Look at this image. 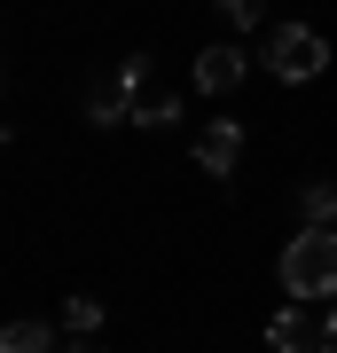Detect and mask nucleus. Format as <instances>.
Masks as SVG:
<instances>
[{"label":"nucleus","instance_id":"f257e3e1","mask_svg":"<svg viewBox=\"0 0 337 353\" xmlns=\"http://www.w3.org/2000/svg\"><path fill=\"white\" fill-rule=\"evenodd\" d=\"M283 290L290 299H337V228H298L283 243Z\"/></svg>","mask_w":337,"mask_h":353},{"label":"nucleus","instance_id":"f03ea898","mask_svg":"<svg viewBox=\"0 0 337 353\" xmlns=\"http://www.w3.org/2000/svg\"><path fill=\"white\" fill-rule=\"evenodd\" d=\"M259 63L275 71V79H290V87H306V79H322L329 48H322V32H314V24H275V39H267Z\"/></svg>","mask_w":337,"mask_h":353},{"label":"nucleus","instance_id":"7ed1b4c3","mask_svg":"<svg viewBox=\"0 0 337 353\" xmlns=\"http://www.w3.org/2000/svg\"><path fill=\"white\" fill-rule=\"evenodd\" d=\"M243 71H251V55H243V48H204L188 79H196L204 94H236V87H243Z\"/></svg>","mask_w":337,"mask_h":353},{"label":"nucleus","instance_id":"20e7f679","mask_svg":"<svg viewBox=\"0 0 337 353\" xmlns=\"http://www.w3.org/2000/svg\"><path fill=\"white\" fill-rule=\"evenodd\" d=\"M236 157H243V126H236V118H212V134L196 141V165H204L212 181H227V173H236Z\"/></svg>","mask_w":337,"mask_h":353},{"label":"nucleus","instance_id":"39448f33","mask_svg":"<svg viewBox=\"0 0 337 353\" xmlns=\"http://www.w3.org/2000/svg\"><path fill=\"white\" fill-rule=\"evenodd\" d=\"M125 118H134V87H125V79L87 87V126H125Z\"/></svg>","mask_w":337,"mask_h":353},{"label":"nucleus","instance_id":"423d86ee","mask_svg":"<svg viewBox=\"0 0 337 353\" xmlns=\"http://www.w3.org/2000/svg\"><path fill=\"white\" fill-rule=\"evenodd\" d=\"M267 345H275V353H322V330H306L298 306H275V322H267Z\"/></svg>","mask_w":337,"mask_h":353},{"label":"nucleus","instance_id":"0eeeda50","mask_svg":"<svg viewBox=\"0 0 337 353\" xmlns=\"http://www.w3.org/2000/svg\"><path fill=\"white\" fill-rule=\"evenodd\" d=\"M0 353H63L48 322H0Z\"/></svg>","mask_w":337,"mask_h":353},{"label":"nucleus","instance_id":"6e6552de","mask_svg":"<svg viewBox=\"0 0 337 353\" xmlns=\"http://www.w3.org/2000/svg\"><path fill=\"white\" fill-rule=\"evenodd\" d=\"M298 212H306V228H337V181H306Z\"/></svg>","mask_w":337,"mask_h":353},{"label":"nucleus","instance_id":"1a4fd4ad","mask_svg":"<svg viewBox=\"0 0 337 353\" xmlns=\"http://www.w3.org/2000/svg\"><path fill=\"white\" fill-rule=\"evenodd\" d=\"M63 330H71V338H94V330H102V306L87 299V290H79V299H63Z\"/></svg>","mask_w":337,"mask_h":353},{"label":"nucleus","instance_id":"9d476101","mask_svg":"<svg viewBox=\"0 0 337 353\" xmlns=\"http://www.w3.org/2000/svg\"><path fill=\"white\" fill-rule=\"evenodd\" d=\"M173 118H181V94H150V102H141V110H134V126H173Z\"/></svg>","mask_w":337,"mask_h":353},{"label":"nucleus","instance_id":"9b49d317","mask_svg":"<svg viewBox=\"0 0 337 353\" xmlns=\"http://www.w3.org/2000/svg\"><path fill=\"white\" fill-rule=\"evenodd\" d=\"M220 16H227L236 32H251V24H259V0H220Z\"/></svg>","mask_w":337,"mask_h":353},{"label":"nucleus","instance_id":"f8f14e48","mask_svg":"<svg viewBox=\"0 0 337 353\" xmlns=\"http://www.w3.org/2000/svg\"><path fill=\"white\" fill-rule=\"evenodd\" d=\"M63 353H102V345L94 338H63Z\"/></svg>","mask_w":337,"mask_h":353},{"label":"nucleus","instance_id":"ddd939ff","mask_svg":"<svg viewBox=\"0 0 337 353\" xmlns=\"http://www.w3.org/2000/svg\"><path fill=\"white\" fill-rule=\"evenodd\" d=\"M0 150H8V126H0Z\"/></svg>","mask_w":337,"mask_h":353}]
</instances>
